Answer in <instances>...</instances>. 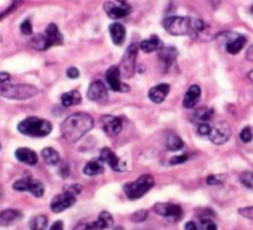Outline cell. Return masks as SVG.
Instances as JSON below:
<instances>
[{"label": "cell", "instance_id": "obj_1", "mask_svg": "<svg viewBox=\"0 0 253 230\" xmlns=\"http://www.w3.org/2000/svg\"><path fill=\"white\" fill-rule=\"evenodd\" d=\"M95 126L92 116L86 112H77L68 116L61 125V134L66 141L76 143Z\"/></svg>", "mask_w": 253, "mask_h": 230}, {"label": "cell", "instance_id": "obj_2", "mask_svg": "<svg viewBox=\"0 0 253 230\" xmlns=\"http://www.w3.org/2000/svg\"><path fill=\"white\" fill-rule=\"evenodd\" d=\"M164 29L175 36H196L206 31V22L195 18L170 17L164 20Z\"/></svg>", "mask_w": 253, "mask_h": 230}, {"label": "cell", "instance_id": "obj_3", "mask_svg": "<svg viewBox=\"0 0 253 230\" xmlns=\"http://www.w3.org/2000/svg\"><path fill=\"white\" fill-rule=\"evenodd\" d=\"M18 131L30 137H46L52 132V125L49 121L31 116L18 125Z\"/></svg>", "mask_w": 253, "mask_h": 230}, {"label": "cell", "instance_id": "obj_4", "mask_svg": "<svg viewBox=\"0 0 253 230\" xmlns=\"http://www.w3.org/2000/svg\"><path fill=\"white\" fill-rule=\"evenodd\" d=\"M38 87L33 85H26V84H19V85L5 84V85H0V96L5 97V99L27 100L38 96Z\"/></svg>", "mask_w": 253, "mask_h": 230}, {"label": "cell", "instance_id": "obj_5", "mask_svg": "<svg viewBox=\"0 0 253 230\" xmlns=\"http://www.w3.org/2000/svg\"><path fill=\"white\" fill-rule=\"evenodd\" d=\"M154 178L150 174H143L140 175L136 181L127 183L124 186V193L125 195L131 200H136L142 198L143 195L147 194L150 189L154 187Z\"/></svg>", "mask_w": 253, "mask_h": 230}, {"label": "cell", "instance_id": "obj_6", "mask_svg": "<svg viewBox=\"0 0 253 230\" xmlns=\"http://www.w3.org/2000/svg\"><path fill=\"white\" fill-rule=\"evenodd\" d=\"M138 45L136 42H132L125 51L119 66L120 76L125 79H131L136 72V56H138Z\"/></svg>", "mask_w": 253, "mask_h": 230}, {"label": "cell", "instance_id": "obj_7", "mask_svg": "<svg viewBox=\"0 0 253 230\" xmlns=\"http://www.w3.org/2000/svg\"><path fill=\"white\" fill-rule=\"evenodd\" d=\"M231 127L227 122H223V121H220V122H216L215 125L211 126V132L209 134V140L211 141L215 145H225L227 141L230 140L231 137Z\"/></svg>", "mask_w": 253, "mask_h": 230}, {"label": "cell", "instance_id": "obj_8", "mask_svg": "<svg viewBox=\"0 0 253 230\" xmlns=\"http://www.w3.org/2000/svg\"><path fill=\"white\" fill-rule=\"evenodd\" d=\"M132 6L125 1H107L104 3V11L111 19H122L132 13Z\"/></svg>", "mask_w": 253, "mask_h": 230}, {"label": "cell", "instance_id": "obj_9", "mask_svg": "<svg viewBox=\"0 0 253 230\" xmlns=\"http://www.w3.org/2000/svg\"><path fill=\"white\" fill-rule=\"evenodd\" d=\"M120 71L119 66H111L106 71V81L109 88L116 92H128L129 86L124 85L120 81Z\"/></svg>", "mask_w": 253, "mask_h": 230}, {"label": "cell", "instance_id": "obj_10", "mask_svg": "<svg viewBox=\"0 0 253 230\" xmlns=\"http://www.w3.org/2000/svg\"><path fill=\"white\" fill-rule=\"evenodd\" d=\"M99 159L102 161V163H107L116 172H123L125 167H127L124 161H122L119 157H117V154L112 151L111 148H102L101 153H99Z\"/></svg>", "mask_w": 253, "mask_h": 230}, {"label": "cell", "instance_id": "obj_11", "mask_svg": "<svg viewBox=\"0 0 253 230\" xmlns=\"http://www.w3.org/2000/svg\"><path fill=\"white\" fill-rule=\"evenodd\" d=\"M87 97L91 101L98 102V104L106 102L107 100H108V90H107V86L104 85V83L99 81V80L93 81L87 90Z\"/></svg>", "mask_w": 253, "mask_h": 230}, {"label": "cell", "instance_id": "obj_12", "mask_svg": "<svg viewBox=\"0 0 253 230\" xmlns=\"http://www.w3.org/2000/svg\"><path fill=\"white\" fill-rule=\"evenodd\" d=\"M102 128H103L104 133L108 136V137H116L120 133L123 128L122 120L119 117H116V116H103L101 120Z\"/></svg>", "mask_w": 253, "mask_h": 230}, {"label": "cell", "instance_id": "obj_13", "mask_svg": "<svg viewBox=\"0 0 253 230\" xmlns=\"http://www.w3.org/2000/svg\"><path fill=\"white\" fill-rule=\"evenodd\" d=\"M75 202H76V197L75 195L63 192L61 194L54 197V199L51 200V204H50V208H51V210L54 213H62L63 210L74 206Z\"/></svg>", "mask_w": 253, "mask_h": 230}, {"label": "cell", "instance_id": "obj_14", "mask_svg": "<svg viewBox=\"0 0 253 230\" xmlns=\"http://www.w3.org/2000/svg\"><path fill=\"white\" fill-rule=\"evenodd\" d=\"M154 211L156 214L165 218H172V219H180L182 215L181 207L173 203H158L154 206Z\"/></svg>", "mask_w": 253, "mask_h": 230}, {"label": "cell", "instance_id": "obj_15", "mask_svg": "<svg viewBox=\"0 0 253 230\" xmlns=\"http://www.w3.org/2000/svg\"><path fill=\"white\" fill-rule=\"evenodd\" d=\"M200 99H201V88L199 85H191L189 90L186 91L185 96H184V101H182V106L185 108H194L196 105L199 104Z\"/></svg>", "mask_w": 253, "mask_h": 230}, {"label": "cell", "instance_id": "obj_16", "mask_svg": "<svg viewBox=\"0 0 253 230\" xmlns=\"http://www.w3.org/2000/svg\"><path fill=\"white\" fill-rule=\"evenodd\" d=\"M44 35L47 39V42H49L50 47L63 44L62 34H61L60 29H58V26L55 22H51V24L47 25L46 29H45Z\"/></svg>", "mask_w": 253, "mask_h": 230}, {"label": "cell", "instance_id": "obj_17", "mask_svg": "<svg viewBox=\"0 0 253 230\" xmlns=\"http://www.w3.org/2000/svg\"><path fill=\"white\" fill-rule=\"evenodd\" d=\"M22 219V213L18 209H5L0 211V227H9Z\"/></svg>", "mask_w": 253, "mask_h": 230}, {"label": "cell", "instance_id": "obj_18", "mask_svg": "<svg viewBox=\"0 0 253 230\" xmlns=\"http://www.w3.org/2000/svg\"><path fill=\"white\" fill-rule=\"evenodd\" d=\"M169 91H170V85L168 84H160L149 90V99L154 104H161L164 100L168 97Z\"/></svg>", "mask_w": 253, "mask_h": 230}, {"label": "cell", "instance_id": "obj_19", "mask_svg": "<svg viewBox=\"0 0 253 230\" xmlns=\"http://www.w3.org/2000/svg\"><path fill=\"white\" fill-rule=\"evenodd\" d=\"M15 157H17L18 161L27 166H35L39 162L38 154L30 148H18L17 151H15Z\"/></svg>", "mask_w": 253, "mask_h": 230}, {"label": "cell", "instance_id": "obj_20", "mask_svg": "<svg viewBox=\"0 0 253 230\" xmlns=\"http://www.w3.org/2000/svg\"><path fill=\"white\" fill-rule=\"evenodd\" d=\"M109 35L113 44L120 46L125 40V28L119 22H113L109 25Z\"/></svg>", "mask_w": 253, "mask_h": 230}, {"label": "cell", "instance_id": "obj_21", "mask_svg": "<svg viewBox=\"0 0 253 230\" xmlns=\"http://www.w3.org/2000/svg\"><path fill=\"white\" fill-rule=\"evenodd\" d=\"M139 47H140V50L147 52V54H150V52L154 51H160L163 49V42L159 39V36L152 35L147 40H143L140 45H139Z\"/></svg>", "mask_w": 253, "mask_h": 230}, {"label": "cell", "instance_id": "obj_22", "mask_svg": "<svg viewBox=\"0 0 253 230\" xmlns=\"http://www.w3.org/2000/svg\"><path fill=\"white\" fill-rule=\"evenodd\" d=\"M177 58V50L175 47H163V49L159 51V60L161 61L166 69H169L173 63H175Z\"/></svg>", "mask_w": 253, "mask_h": 230}, {"label": "cell", "instance_id": "obj_23", "mask_svg": "<svg viewBox=\"0 0 253 230\" xmlns=\"http://www.w3.org/2000/svg\"><path fill=\"white\" fill-rule=\"evenodd\" d=\"M246 42H247V40H246L245 36L234 35V38L230 39L229 42H227L226 51L231 54V55H237L245 47Z\"/></svg>", "mask_w": 253, "mask_h": 230}, {"label": "cell", "instance_id": "obj_24", "mask_svg": "<svg viewBox=\"0 0 253 230\" xmlns=\"http://www.w3.org/2000/svg\"><path fill=\"white\" fill-rule=\"evenodd\" d=\"M104 172L103 163H102L101 159H92L84 166L83 173L86 175H90V177H95V175L102 174Z\"/></svg>", "mask_w": 253, "mask_h": 230}, {"label": "cell", "instance_id": "obj_25", "mask_svg": "<svg viewBox=\"0 0 253 230\" xmlns=\"http://www.w3.org/2000/svg\"><path fill=\"white\" fill-rule=\"evenodd\" d=\"M81 101H82L81 93L76 90L68 91V92H65L62 96H61V104H62L65 107L75 106V105L81 104Z\"/></svg>", "mask_w": 253, "mask_h": 230}, {"label": "cell", "instance_id": "obj_26", "mask_svg": "<svg viewBox=\"0 0 253 230\" xmlns=\"http://www.w3.org/2000/svg\"><path fill=\"white\" fill-rule=\"evenodd\" d=\"M41 156L44 158L45 163L49 166H56L60 163V154H58V152L56 149H54L51 147L44 148L42 152H41Z\"/></svg>", "mask_w": 253, "mask_h": 230}, {"label": "cell", "instance_id": "obj_27", "mask_svg": "<svg viewBox=\"0 0 253 230\" xmlns=\"http://www.w3.org/2000/svg\"><path fill=\"white\" fill-rule=\"evenodd\" d=\"M26 192H30L34 197L41 198L45 193V187H44V184H42V182L35 181V179H33L29 177Z\"/></svg>", "mask_w": 253, "mask_h": 230}, {"label": "cell", "instance_id": "obj_28", "mask_svg": "<svg viewBox=\"0 0 253 230\" xmlns=\"http://www.w3.org/2000/svg\"><path fill=\"white\" fill-rule=\"evenodd\" d=\"M29 45L33 49L38 50V51H45V50L50 49L49 42H47V39L45 38L44 34H38V35L34 36L30 42H29Z\"/></svg>", "mask_w": 253, "mask_h": 230}, {"label": "cell", "instance_id": "obj_29", "mask_svg": "<svg viewBox=\"0 0 253 230\" xmlns=\"http://www.w3.org/2000/svg\"><path fill=\"white\" fill-rule=\"evenodd\" d=\"M213 116H214V110L213 108H207V107H202V108H200V110H197L195 113H194L195 122L197 125L209 124V121L213 118Z\"/></svg>", "mask_w": 253, "mask_h": 230}, {"label": "cell", "instance_id": "obj_30", "mask_svg": "<svg viewBox=\"0 0 253 230\" xmlns=\"http://www.w3.org/2000/svg\"><path fill=\"white\" fill-rule=\"evenodd\" d=\"M165 145L170 151H179V149L184 147V142H182L181 138L175 133H173V132H169L168 136H166Z\"/></svg>", "mask_w": 253, "mask_h": 230}, {"label": "cell", "instance_id": "obj_31", "mask_svg": "<svg viewBox=\"0 0 253 230\" xmlns=\"http://www.w3.org/2000/svg\"><path fill=\"white\" fill-rule=\"evenodd\" d=\"M47 223H49L47 216L40 214V215H35L31 218L29 227H30V230H46Z\"/></svg>", "mask_w": 253, "mask_h": 230}, {"label": "cell", "instance_id": "obj_32", "mask_svg": "<svg viewBox=\"0 0 253 230\" xmlns=\"http://www.w3.org/2000/svg\"><path fill=\"white\" fill-rule=\"evenodd\" d=\"M225 179H226L225 174H211L206 178V183L209 186H220L225 182Z\"/></svg>", "mask_w": 253, "mask_h": 230}, {"label": "cell", "instance_id": "obj_33", "mask_svg": "<svg viewBox=\"0 0 253 230\" xmlns=\"http://www.w3.org/2000/svg\"><path fill=\"white\" fill-rule=\"evenodd\" d=\"M98 219L103 223L104 227H106V229H109V228H112L113 227V224H115L113 216L111 215L109 211H102V213L99 214V216H98Z\"/></svg>", "mask_w": 253, "mask_h": 230}, {"label": "cell", "instance_id": "obj_34", "mask_svg": "<svg viewBox=\"0 0 253 230\" xmlns=\"http://www.w3.org/2000/svg\"><path fill=\"white\" fill-rule=\"evenodd\" d=\"M148 218V210L145 209H140V210L134 211L131 215V220L133 223H143Z\"/></svg>", "mask_w": 253, "mask_h": 230}, {"label": "cell", "instance_id": "obj_35", "mask_svg": "<svg viewBox=\"0 0 253 230\" xmlns=\"http://www.w3.org/2000/svg\"><path fill=\"white\" fill-rule=\"evenodd\" d=\"M240 138H241V141H242V142L250 143L251 141L253 140V128H252V127H250V126L245 127V128L241 131Z\"/></svg>", "mask_w": 253, "mask_h": 230}, {"label": "cell", "instance_id": "obj_36", "mask_svg": "<svg viewBox=\"0 0 253 230\" xmlns=\"http://www.w3.org/2000/svg\"><path fill=\"white\" fill-rule=\"evenodd\" d=\"M199 230H217V225L210 218H204V219H201V225H200Z\"/></svg>", "mask_w": 253, "mask_h": 230}, {"label": "cell", "instance_id": "obj_37", "mask_svg": "<svg viewBox=\"0 0 253 230\" xmlns=\"http://www.w3.org/2000/svg\"><path fill=\"white\" fill-rule=\"evenodd\" d=\"M20 31L24 35H31L33 34V25H31L30 20H24L20 25Z\"/></svg>", "mask_w": 253, "mask_h": 230}, {"label": "cell", "instance_id": "obj_38", "mask_svg": "<svg viewBox=\"0 0 253 230\" xmlns=\"http://www.w3.org/2000/svg\"><path fill=\"white\" fill-rule=\"evenodd\" d=\"M188 154H179V156H175L170 159V165L172 166H176V165H181V163H185L188 161Z\"/></svg>", "mask_w": 253, "mask_h": 230}, {"label": "cell", "instance_id": "obj_39", "mask_svg": "<svg viewBox=\"0 0 253 230\" xmlns=\"http://www.w3.org/2000/svg\"><path fill=\"white\" fill-rule=\"evenodd\" d=\"M197 132L201 136H207L209 137L210 132H211V125L210 124H200L197 125Z\"/></svg>", "mask_w": 253, "mask_h": 230}, {"label": "cell", "instance_id": "obj_40", "mask_svg": "<svg viewBox=\"0 0 253 230\" xmlns=\"http://www.w3.org/2000/svg\"><path fill=\"white\" fill-rule=\"evenodd\" d=\"M82 190V187L79 184H72V186H68L67 188L65 189V192L68 193V194H72L76 197L77 194H79Z\"/></svg>", "mask_w": 253, "mask_h": 230}, {"label": "cell", "instance_id": "obj_41", "mask_svg": "<svg viewBox=\"0 0 253 230\" xmlns=\"http://www.w3.org/2000/svg\"><path fill=\"white\" fill-rule=\"evenodd\" d=\"M241 182L248 188H253V177L251 173H245L241 175Z\"/></svg>", "mask_w": 253, "mask_h": 230}, {"label": "cell", "instance_id": "obj_42", "mask_svg": "<svg viewBox=\"0 0 253 230\" xmlns=\"http://www.w3.org/2000/svg\"><path fill=\"white\" fill-rule=\"evenodd\" d=\"M238 213L247 219H253V207H247V208H240Z\"/></svg>", "mask_w": 253, "mask_h": 230}, {"label": "cell", "instance_id": "obj_43", "mask_svg": "<svg viewBox=\"0 0 253 230\" xmlns=\"http://www.w3.org/2000/svg\"><path fill=\"white\" fill-rule=\"evenodd\" d=\"M20 5V1H14L13 4H11L10 6H9L8 9H6L5 11H3V14H0V19H3V18H5L6 15H9L11 13V11H14L15 9L18 8V6Z\"/></svg>", "mask_w": 253, "mask_h": 230}, {"label": "cell", "instance_id": "obj_44", "mask_svg": "<svg viewBox=\"0 0 253 230\" xmlns=\"http://www.w3.org/2000/svg\"><path fill=\"white\" fill-rule=\"evenodd\" d=\"M66 75H67V77H70V79H77V77L79 76V71L76 67H70V69H67V71H66Z\"/></svg>", "mask_w": 253, "mask_h": 230}, {"label": "cell", "instance_id": "obj_45", "mask_svg": "<svg viewBox=\"0 0 253 230\" xmlns=\"http://www.w3.org/2000/svg\"><path fill=\"white\" fill-rule=\"evenodd\" d=\"M10 81V75L8 72H0V85H5Z\"/></svg>", "mask_w": 253, "mask_h": 230}, {"label": "cell", "instance_id": "obj_46", "mask_svg": "<svg viewBox=\"0 0 253 230\" xmlns=\"http://www.w3.org/2000/svg\"><path fill=\"white\" fill-rule=\"evenodd\" d=\"M184 229L185 230H199V228H197V225H196L195 222L190 220V222L186 223L185 227H184Z\"/></svg>", "mask_w": 253, "mask_h": 230}, {"label": "cell", "instance_id": "obj_47", "mask_svg": "<svg viewBox=\"0 0 253 230\" xmlns=\"http://www.w3.org/2000/svg\"><path fill=\"white\" fill-rule=\"evenodd\" d=\"M50 230H63V223L61 220H58V222H55L54 224L51 225Z\"/></svg>", "mask_w": 253, "mask_h": 230}, {"label": "cell", "instance_id": "obj_48", "mask_svg": "<svg viewBox=\"0 0 253 230\" xmlns=\"http://www.w3.org/2000/svg\"><path fill=\"white\" fill-rule=\"evenodd\" d=\"M246 59L248 61H253V45H251L247 49V51H246Z\"/></svg>", "mask_w": 253, "mask_h": 230}, {"label": "cell", "instance_id": "obj_49", "mask_svg": "<svg viewBox=\"0 0 253 230\" xmlns=\"http://www.w3.org/2000/svg\"><path fill=\"white\" fill-rule=\"evenodd\" d=\"M72 230H88V224H86V223H79V224H77Z\"/></svg>", "mask_w": 253, "mask_h": 230}, {"label": "cell", "instance_id": "obj_50", "mask_svg": "<svg viewBox=\"0 0 253 230\" xmlns=\"http://www.w3.org/2000/svg\"><path fill=\"white\" fill-rule=\"evenodd\" d=\"M61 175H62V177H68V175H70L67 165H65L63 166V168H61Z\"/></svg>", "mask_w": 253, "mask_h": 230}, {"label": "cell", "instance_id": "obj_51", "mask_svg": "<svg viewBox=\"0 0 253 230\" xmlns=\"http://www.w3.org/2000/svg\"><path fill=\"white\" fill-rule=\"evenodd\" d=\"M247 76H248V79L251 80V83H253V70H251V71L248 72Z\"/></svg>", "mask_w": 253, "mask_h": 230}, {"label": "cell", "instance_id": "obj_52", "mask_svg": "<svg viewBox=\"0 0 253 230\" xmlns=\"http://www.w3.org/2000/svg\"><path fill=\"white\" fill-rule=\"evenodd\" d=\"M113 230H124V229H123L122 227H117V228H115V229H113Z\"/></svg>", "mask_w": 253, "mask_h": 230}, {"label": "cell", "instance_id": "obj_53", "mask_svg": "<svg viewBox=\"0 0 253 230\" xmlns=\"http://www.w3.org/2000/svg\"><path fill=\"white\" fill-rule=\"evenodd\" d=\"M251 13H252V14H253V6H252V8H251Z\"/></svg>", "mask_w": 253, "mask_h": 230}, {"label": "cell", "instance_id": "obj_54", "mask_svg": "<svg viewBox=\"0 0 253 230\" xmlns=\"http://www.w3.org/2000/svg\"><path fill=\"white\" fill-rule=\"evenodd\" d=\"M252 177H253V173H252Z\"/></svg>", "mask_w": 253, "mask_h": 230}, {"label": "cell", "instance_id": "obj_55", "mask_svg": "<svg viewBox=\"0 0 253 230\" xmlns=\"http://www.w3.org/2000/svg\"><path fill=\"white\" fill-rule=\"evenodd\" d=\"M0 148H1V146H0Z\"/></svg>", "mask_w": 253, "mask_h": 230}]
</instances>
